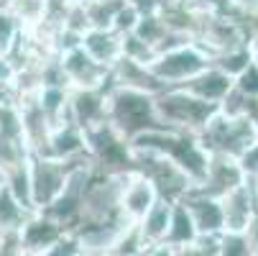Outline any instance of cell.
Wrapping results in <instances>:
<instances>
[{
  "label": "cell",
  "instance_id": "obj_35",
  "mask_svg": "<svg viewBox=\"0 0 258 256\" xmlns=\"http://www.w3.org/2000/svg\"><path fill=\"white\" fill-rule=\"evenodd\" d=\"M228 8L233 13H253L258 11V0H228Z\"/></svg>",
  "mask_w": 258,
  "mask_h": 256
},
{
  "label": "cell",
  "instance_id": "obj_14",
  "mask_svg": "<svg viewBox=\"0 0 258 256\" xmlns=\"http://www.w3.org/2000/svg\"><path fill=\"white\" fill-rule=\"evenodd\" d=\"M64 233H69L64 226H59L54 218H49L46 213L36 210V213L28 215V221L21 228V243H23L26 253L36 256V253H41L44 248H49L51 243H56Z\"/></svg>",
  "mask_w": 258,
  "mask_h": 256
},
{
  "label": "cell",
  "instance_id": "obj_1",
  "mask_svg": "<svg viewBox=\"0 0 258 256\" xmlns=\"http://www.w3.org/2000/svg\"><path fill=\"white\" fill-rule=\"evenodd\" d=\"M107 121L128 141H133L136 136L146 131L164 126L156 113V95L143 92V90H131V87H110Z\"/></svg>",
  "mask_w": 258,
  "mask_h": 256
},
{
  "label": "cell",
  "instance_id": "obj_40",
  "mask_svg": "<svg viewBox=\"0 0 258 256\" xmlns=\"http://www.w3.org/2000/svg\"><path fill=\"white\" fill-rule=\"evenodd\" d=\"M3 185H6V172L0 169V187H3Z\"/></svg>",
  "mask_w": 258,
  "mask_h": 256
},
{
  "label": "cell",
  "instance_id": "obj_29",
  "mask_svg": "<svg viewBox=\"0 0 258 256\" xmlns=\"http://www.w3.org/2000/svg\"><path fill=\"white\" fill-rule=\"evenodd\" d=\"M220 256H255L248 233H223L220 236Z\"/></svg>",
  "mask_w": 258,
  "mask_h": 256
},
{
  "label": "cell",
  "instance_id": "obj_8",
  "mask_svg": "<svg viewBox=\"0 0 258 256\" xmlns=\"http://www.w3.org/2000/svg\"><path fill=\"white\" fill-rule=\"evenodd\" d=\"M64 77L72 90H92V87H107L110 85V69L95 62L82 46H72L59 54Z\"/></svg>",
  "mask_w": 258,
  "mask_h": 256
},
{
  "label": "cell",
  "instance_id": "obj_42",
  "mask_svg": "<svg viewBox=\"0 0 258 256\" xmlns=\"http://www.w3.org/2000/svg\"><path fill=\"white\" fill-rule=\"evenodd\" d=\"M61 3H64V0H61Z\"/></svg>",
  "mask_w": 258,
  "mask_h": 256
},
{
  "label": "cell",
  "instance_id": "obj_19",
  "mask_svg": "<svg viewBox=\"0 0 258 256\" xmlns=\"http://www.w3.org/2000/svg\"><path fill=\"white\" fill-rule=\"evenodd\" d=\"M174 205H176V202H169V200L159 197V200L154 202V208L138 221V226H141L146 241H149L151 246L166 243V236H169V228H171Z\"/></svg>",
  "mask_w": 258,
  "mask_h": 256
},
{
  "label": "cell",
  "instance_id": "obj_41",
  "mask_svg": "<svg viewBox=\"0 0 258 256\" xmlns=\"http://www.w3.org/2000/svg\"><path fill=\"white\" fill-rule=\"evenodd\" d=\"M255 64H258V59H255Z\"/></svg>",
  "mask_w": 258,
  "mask_h": 256
},
{
  "label": "cell",
  "instance_id": "obj_16",
  "mask_svg": "<svg viewBox=\"0 0 258 256\" xmlns=\"http://www.w3.org/2000/svg\"><path fill=\"white\" fill-rule=\"evenodd\" d=\"M87 154V138L85 131L75 123H61L51 131L46 149L39 157H51V159H61V162H75L80 157Z\"/></svg>",
  "mask_w": 258,
  "mask_h": 256
},
{
  "label": "cell",
  "instance_id": "obj_38",
  "mask_svg": "<svg viewBox=\"0 0 258 256\" xmlns=\"http://www.w3.org/2000/svg\"><path fill=\"white\" fill-rule=\"evenodd\" d=\"M16 0H0V11H11Z\"/></svg>",
  "mask_w": 258,
  "mask_h": 256
},
{
  "label": "cell",
  "instance_id": "obj_34",
  "mask_svg": "<svg viewBox=\"0 0 258 256\" xmlns=\"http://www.w3.org/2000/svg\"><path fill=\"white\" fill-rule=\"evenodd\" d=\"M16 62L11 57H3L0 54V85H8V82H16Z\"/></svg>",
  "mask_w": 258,
  "mask_h": 256
},
{
  "label": "cell",
  "instance_id": "obj_43",
  "mask_svg": "<svg viewBox=\"0 0 258 256\" xmlns=\"http://www.w3.org/2000/svg\"><path fill=\"white\" fill-rule=\"evenodd\" d=\"M255 256H258V253H255Z\"/></svg>",
  "mask_w": 258,
  "mask_h": 256
},
{
  "label": "cell",
  "instance_id": "obj_32",
  "mask_svg": "<svg viewBox=\"0 0 258 256\" xmlns=\"http://www.w3.org/2000/svg\"><path fill=\"white\" fill-rule=\"evenodd\" d=\"M235 90L243 92L248 100L258 103V64L253 62L245 72H240V75L235 77Z\"/></svg>",
  "mask_w": 258,
  "mask_h": 256
},
{
  "label": "cell",
  "instance_id": "obj_18",
  "mask_svg": "<svg viewBox=\"0 0 258 256\" xmlns=\"http://www.w3.org/2000/svg\"><path fill=\"white\" fill-rule=\"evenodd\" d=\"M181 87L189 90L192 95H197V97H202V100H207V103H212V105L220 108V105H223V100L233 92L235 80L228 75V72L220 69V67L210 64L205 72H200L195 80H189L187 85H181Z\"/></svg>",
  "mask_w": 258,
  "mask_h": 256
},
{
  "label": "cell",
  "instance_id": "obj_24",
  "mask_svg": "<svg viewBox=\"0 0 258 256\" xmlns=\"http://www.w3.org/2000/svg\"><path fill=\"white\" fill-rule=\"evenodd\" d=\"M133 33L141 36L143 41H149V44L159 52V46L166 41V36H169L171 31L166 28V23L161 21V16H159L156 11H143V16H141V21H138V26H136Z\"/></svg>",
  "mask_w": 258,
  "mask_h": 256
},
{
  "label": "cell",
  "instance_id": "obj_7",
  "mask_svg": "<svg viewBox=\"0 0 258 256\" xmlns=\"http://www.w3.org/2000/svg\"><path fill=\"white\" fill-rule=\"evenodd\" d=\"M72 164L51 157L31 154L28 159V177H31V202L33 210H46L67 187Z\"/></svg>",
  "mask_w": 258,
  "mask_h": 256
},
{
  "label": "cell",
  "instance_id": "obj_28",
  "mask_svg": "<svg viewBox=\"0 0 258 256\" xmlns=\"http://www.w3.org/2000/svg\"><path fill=\"white\" fill-rule=\"evenodd\" d=\"M171 256H220V236H200L187 246L171 248Z\"/></svg>",
  "mask_w": 258,
  "mask_h": 256
},
{
  "label": "cell",
  "instance_id": "obj_37",
  "mask_svg": "<svg viewBox=\"0 0 258 256\" xmlns=\"http://www.w3.org/2000/svg\"><path fill=\"white\" fill-rule=\"evenodd\" d=\"M67 6H82V8H87V6H92L95 0H64Z\"/></svg>",
  "mask_w": 258,
  "mask_h": 256
},
{
  "label": "cell",
  "instance_id": "obj_11",
  "mask_svg": "<svg viewBox=\"0 0 258 256\" xmlns=\"http://www.w3.org/2000/svg\"><path fill=\"white\" fill-rule=\"evenodd\" d=\"M220 200H223V213H225V233H245L258 213L253 185L243 182Z\"/></svg>",
  "mask_w": 258,
  "mask_h": 256
},
{
  "label": "cell",
  "instance_id": "obj_20",
  "mask_svg": "<svg viewBox=\"0 0 258 256\" xmlns=\"http://www.w3.org/2000/svg\"><path fill=\"white\" fill-rule=\"evenodd\" d=\"M33 210H28L8 187V182L0 187V231H21L23 223L28 221V215Z\"/></svg>",
  "mask_w": 258,
  "mask_h": 256
},
{
  "label": "cell",
  "instance_id": "obj_27",
  "mask_svg": "<svg viewBox=\"0 0 258 256\" xmlns=\"http://www.w3.org/2000/svg\"><path fill=\"white\" fill-rule=\"evenodd\" d=\"M123 57L151 67L154 59L159 57V52H156L149 41H143L141 36H136V33H125V36H123Z\"/></svg>",
  "mask_w": 258,
  "mask_h": 256
},
{
  "label": "cell",
  "instance_id": "obj_26",
  "mask_svg": "<svg viewBox=\"0 0 258 256\" xmlns=\"http://www.w3.org/2000/svg\"><path fill=\"white\" fill-rule=\"evenodd\" d=\"M23 39V26L11 11H0V54L11 57Z\"/></svg>",
  "mask_w": 258,
  "mask_h": 256
},
{
  "label": "cell",
  "instance_id": "obj_3",
  "mask_svg": "<svg viewBox=\"0 0 258 256\" xmlns=\"http://www.w3.org/2000/svg\"><path fill=\"white\" fill-rule=\"evenodd\" d=\"M220 111L217 105L192 95L184 87H166L156 95V113L166 128L184 131V133H200L212 116Z\"/></svg>",
  "mask_w": 258,
  "mask_h": 256
},
{
  "label": "cell",
  "instance_id": "obj_39",
  "mask_svg": "<svg viewBox=\"0 0 258 256\" xmlns=\"http://www.w3.org/2000/svg\"><path fill=\"white\" fill-rule=\"evenodd\" d=\"M250 185H253V192H255V202H258V179H253Z\"/></svg>",
  "mask_w": 258,
  "mask_h": 256
},
{
  "label": "cell",
  "instance_id": "obj_13",
  "mask_svg": "<svg viewBox=\"0 0 258 256\" xmlns=\"http://www.w3.org/2000/svg\"><path fill=\"white\" fill-rule=\"evenodd\" d=\"M243 182H248V179H245L238 159L210 157L207 174L202 179V185H197V190H202V192H207L212 197H225L230 190H235L238 185H243Z\"/></svg>",
  "mask_w": 258,
  "mask_h": 256
},
{
  "label": "cell",
  "instance_id": "obj_33",
  "mask_svg": "<svg viewBox=\"0 0 258 256\" xmlns=\"http://www.w3.org/2000/svg\"><path fill=\"white\" fill-rule=\"evenodd\" d=\"M238 162H240V169H243V174H245L248 182L258 179V143L253 146V149H248Z\"/></svg>",
  "mask_w": 258,
  "mask_h": 256
},
{
  "label": "cell",
  "instance_id": "obj_25",
  "mask_svg": "<svg viewBox=\"0 0 258 256\" xmlns=\"http://www.w3.org/2000/svg\"><path fill=\"white\" fill-rule=\"evenodd\" d=\"M253 62H255V59H253L250 44L238 46V49H230V52H223V54H217V57L212 59V64H215V67H220L223 72H228V75H230L233 80L240 75V72H245Z\"/></svg>",
  "mask_w": 258,
  "mask_h": 256
},
{
  "label": "cell",
  "instance_id": "obj_30",
  "mask_svg": "<svg viewBox=\"0 0 258 256\" xmlns=\"http://www.w3.org/2000/svg\"><path fill=\"white\" fill-rule=\"evenodd\" d=\"M141 16H143V11H141V6L136 3V0H125L123 8L115 16V21H113V31H118L120 36L133 33L136 26H138V21H141Z\"/></svg>",
  "mask_w": 258,
  "mask_h": 256
},
{
  "label": "cell",
  "instance_id": "obj_6",
  "mask_svg": "<svg viewBox=\"0 0 258 256\" xmlns=\"http://www.w3.org/2000/svg\"><path fill=\"white\" fill-rule=\"evenodd\" d=\"M210 64H212L210 54L200 44L189 41V44H181L176 49L161 52L154 59L151 69H154V75L164 82V87H181L189 80H195L200 72H205Z\"/></svg>",
  "mask_w": 258,
  "mask_h": 256
},
{
  "label": "cell",
  "instance_id": "obj_23",
  "mask_svg": "<svg viewBox=\"0 0 258 256\" xmlns=\"http://www.w3.org/2000/svg\"><path fill=\"white\" fill-rule=\"evenodd\" d=\"M149 246H151V243L146 241L141 226H138V223H128V226L120 231V236L113 241V246L107 248V256H141Z\"/></svg>",
  "mask_w": 258,
  "mask_h": 256
},
{
  "label": "cell",
  "instance_id": "obj_22",
  "mask_svg": "<svg viewBox=\"0 0 258 256\" xmlns=\"http://www.w3.org/2000/svg\"><path fill=\"white\" fill-rule=\"evenodd\" d=\"M56 0H16L11 13L21 21L23 31H31L36 26H41L51 13H54Z\"/></svg>",
  "mask_w": 258,
  "mask_h": 256
},
{
  "label": "cell",
  "instance_id": "obj_5",
  "mask_svg": "<svg viewBox=\"0 0 258 256\" xmlns=\"http://www.w3.org/2000/svg\"><path fill=\"white\" fill-rule=\"evenodd\" d=\"M85 138H87V151L100 172L105 174L133 172V146L110 121L85 131Z\"/></svg>",
  "mask_w": 258,
  "mask_h": 256
},
{
  "label": "cell",
  "instance_id": "obj_17",
  "mask_svg": "<svg viewBox=\"0 0 258 256\" xmlns=\"http://www.w3.org/2000/svg\"><path fill=\"white\" fill-rule=\"evenodd\" d=\"M80 46L107 69H113L123 59V36L113 28H90L82 36Z\"/></svg>",
  "mask_w": 258,
  "mask_h": 256
},
{
  "label": "cell",
  "instance_id": "obj_15",
  "mask_svg": "<svg viewBox=\"0 0 258 256\" xmlns=\"http://www.w3.org/2000/svg\"><path fill=\"white\" fill-rule=\"evenodd\" d=\"M110 85L143 90V92H151V95H159L161 90H166L164 82L154 75V69L149 64H141V62H133V59H125V57L110 69Z\"/></svg>",
  "mask_w": 258,
  "mask_h": 256
},
{
  "label": "cell",
  "instance_id": "obj_31",
  "mask_svg": "<svg viewBox=\"0 0 258 256\" xmlns=\"http://www.w3.org/2000/svg\"><path fill=\"white\" fill-rule=\"evenodd\" d=\"M82 253V241L77 238V233H64L56 243H51L49 248H44L36 256H80Z\"/></svg>",
  "mask_w": 258,
  "mask_h": 256
},
{
  "label": "cell",
  "instance_id": "obj_36",
  "mask_svg": "<svg viewBox=\"0 0 258 256\" xmlns=\"http://www.w3.org/2000/svg\"><path fill=\"white\" fill-rule=\"evenodd\" d=\"M141 256H171V246L166 243H159V246H149Z\"/></svg>",
  "mask_w": 258,
  "mask_h": 256
},
{
  "label": "cell",
  "instance_id": "obj_21",
  "mask_svg": "<svg viewBox=\"0 0 258 256\" xmlns=\"http://www.w3.org/2000/svg\"><path fill=\"white\" fill-rule=\"evenodd\" d=\"M200 238V231L192 221L189 210L184 208V202H176L174 205V215H171V228H169V236H166V246L176 248V246H187L192 241Z\"/></svg>",
  "mask_w": 258,
  "mask_h": 256
},
{
  "label": "cell",
  "instance_id": "obj_9",
  "mask_svg": "<svg viewBox=\"0 0 258 256\" xmlns=\"http://www.w3.org/2000/svg\"><path fill=\"white\" fill-rule=\"evenodd\" d=\"M110 87H92V90H72L69 92V121L90 131L107 121V97Z\"/></svg>",
  "mask_w": 258,
  "mask_h": 256
},
{
  "label": "cell",
  "instance_id": "obj_2",
  "mask_svg": "<svg viewBox=\"0 0 258 256\" xmlns=\"http://www.w3.org/2000/svg\"><path fill=\"white\" fill-rule=\"evenodd\" d=\"M197 136L210 157L240 159L258 143V121L255 116H225L223 111H217Z\"/></svg>",
  "mask_w": 258,
  "mask_h": 256
},
{
  "label": "cell",
  "instance_id": "obj_12",
  "mask_svg": "<svg viewBox=\"0 0 258 256\" xmlns=\"http://www.w3.org/2000/svg\"><path fill=\"white\" fill-rule=\"evenodd\" d=\"M159 200L156 187L151 185V179H146L138 172H128L123 182V195H120V210L131 223H138L141 218L154 208Z\"/></svg>",
  "mask_w": 258,
  "mask_h": 256
},
{
  "label": "cell",
  "instance_id": "obj_4",
  "mask_svg": "<svg viewBox=\"0 0 258 256\" xmlns=\"http://www.w3.org/2000/svg\"><path fill=\"white\" fill-rule=\"evenodd\" d=\"M133 172L151 179L159 197L169 202H181L187 197V192L195 190V182L189 179V174L176 162L156 151H133Z\"/></svg>",
  "mask_w": 258,
  "mask_h": 256
},
{
  "label": "cell",
  "instance_id": "obj_10",
  "mask_svg": "<svg viewBox=\"0 0 258 256\" xmlns=\"http://www.w3.org/2000/svg\"><path fill=\"white\" fill-rule=\"evenodd\" d=\"M181 202L189 210L200 236H215L217 238V236L225 233V213H223V200L220 197H212V195L195 187L192 192H187V197Z\"/></svg>",
  "mask_w": 258,
  "mask_h": 256
}]
</instances>
